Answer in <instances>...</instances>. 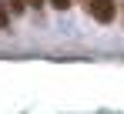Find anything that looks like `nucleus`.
<instances>
[{
  "label": "nucleus",
  "mask_w": 124,
  "mask_h": 114,
  "mask_svg": "<svg viewBox=\"0 0 124 114\" xmlns=\"http://www.w3.org/2000/svg\"><path fill=\"white\" fill-rule=\"evenodd\" d=\"M114 10H117L114 0H94V3L87 7V14L97 20V24H111V20H114Z\"/></svg>",
  "instance_id": "1"
},
{
  "label": "nucleus",
  "mask_w": 124,
  "mask_h": 114,
  "mask_svg": "<svg viewBox=\"0 0 124 114\" xmlns=\"http://www.w3.org/2000/svg\"><path fill=\"white\" fill-rule=\"evenodd\" d=\"M30 3H37V7H40V0H10V10H14V14H23Z\"/></svg>",
  "instance_id": "2"
},
{
  "label": "nucleus",
  "mask_w": 124,
  "mask_h": 114,
  "mask_svg": "<svg viewBox=\"0 0 124 114\" xmlns=\"http://www.w3.org/2000/svg\"><path fill=\"white\" fill-rule=\"evenodd\" d=\"M7 24H10V7L0 3V27H7Z\"/></svg>",
  "instance_id": "3"
},
{
  "label": "nucleus",
  "mask_w": 124,
  "mask_h": 114,
  "mask_svg": "<svg viewBox=\"0 0 124 114\" xmlns=\"http://www.w3.org/2000/svg\"><path fill=\"white\" fill-rule=\"evenodd\" d=\"M47 3H50V7H54V10H67V7H70V3H74V0H47Z\"/></svg>",
  "instance_id": "4"
},
{
  "label": "nucleus",
  "mask_w": 124,
  "mask_h": 114,
  "mask_svg": "<svg viewBox=\"0 0 124 114\" xmlns=\"http://www.w3.org/2000/svg\"><path fill=\"white\" fill-rule=\"evenodd\" d=\"M81 3H84V7H91V3H94V0H81Z\"/></svg>",
  "instance_id": "5"
}]
</instances>
